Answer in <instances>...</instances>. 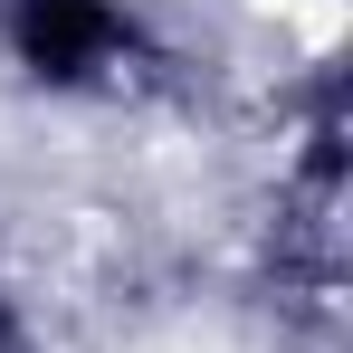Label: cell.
Here are the masks:
<instances>
[{"instance_id":"cell-1","label":"cell","mask_w":353,"mask_h":353,"mask_svg":"<svg viewBox=\"0 0 353 353\" xmlns=\"http://www.w3.org/2000/svg\"><path fill=\"white\" fill-rule=\"evenodd\" d=\"M10 48L39 67V77L77 86V77H96L124 48V19L105 0H10Z\"/></svg>"},{"instance_id":"cell-2","label":"cell","mask_w":353,"mask_h":353,"mask_svg":"<svg viewBox=\"0 0 353 353\" xmlns=\"http://www.w3.org/2000/svg\"><path fill=\"white\" fill-rule=\"evenodd\" d=\"M0 344H10V305H0Z\"/></svg>"}]
</instances>
